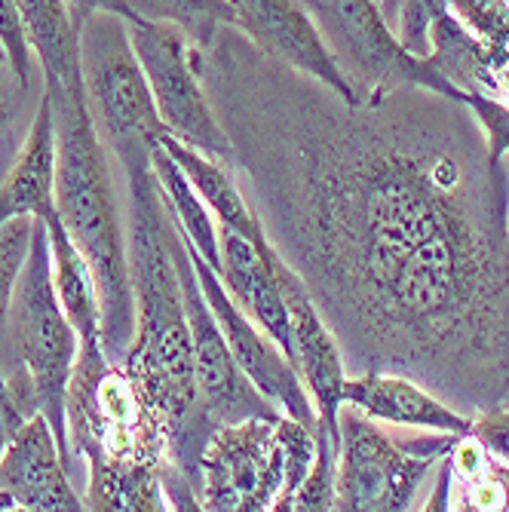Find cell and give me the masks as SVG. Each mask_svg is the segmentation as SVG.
Returning <instances> with one entry per match:
<instances>
[{
	"label": "cell",
	"instance_id": "1",
	"mask_svg": "<svg viewBox=\"0 0 509 512\" xmlns=\"http://www.w3.org/2000/svg\"><path fill=\"white\" fill-rule=\"evenodd\" d=\"M200 53L246 200L344 359L500 405L509 184L470 108L421 86L347 105L316 80L276 83L215 46Z\"/></svg>",
	"mask_w": 509,
	"mask_h": 512
},
{
	"label": "cell",
	"instance_id": "2",
	"mask_svg": "<svg viewBox=\"0 0 509 512\" xmlns=\"http://www.w3.org/2000/svg\"><path fill=\"white\" fill-rule=\"evenodd\" d=\"M120 163L129 188V279L135 301V332L123 365L163 414L172 448V436L197 405L191 322L172 252V218L160 197L151 154Z\"/></svg>",
	"mask_w": 509,
	"mask_h": 512
},
{
	"label": "cell",
	"instance_id": "3",
	"mask_svg": "<svg viewBox=\"0 0 509 512\" xmlns=\"http://www.w3.org/2000/svg\"><path fill=\"white\" fill-rule=\"evenodd\" d=\"M46 96L53 102L59 135L56 209L68 237L96 276L102 304V350L111 362H123L135 332V301L129 279V243L117 215L105 145L86 105L83 86L46 92Z\"/></svg>",
	"mask_w": 509,
	"mask_h": 512
},
{
	"label": "cell",
	"instance_id": "4",
	"mask_svg": "<svg viewBox=\"0 0 509 512\" xmlns=\"http://www.w3.org/2000/svg\"><path fill=\"white\" fill-rule=\"evenodd\" d=\"M4 332H10V353L16 359V365L4 371L10 396L28 417L37 411L46 414L71 473L74 457L68 445V381L77 362L80 338L53 286V252L43 218H34L28 258L19 273Z\"/></svg>",
	"mask_w": 509,
	"mask_h": 512
},
{
	"label": "cell",
	"instance_id": "5",
	"mask_svg": "<svg viewBox=\"0 0 509 512\" xmlns=\"http://www.w3.org/2000/svg\"><path fill=\"white\" fill-rule=\"evenodd\" d=\"M68 445L86 463H148L163 476L175 467L169 427L123 362L102 341H80L68 381Z\"/></svg>",
	"mask_w": 509,
	"mask_h": 512
},
{
	"label": "cell",
	"instance_id": "6",
	"mask_svg": "<svg viewBox=\"0 0 509 512\" xmlns=\"http://www.w3.org/2000/svg\"><path fill=\"white\" fill-rule=\"evenodd\" d=\"M301 4L316 22L335 65L353 86L359 105L408 86L430 89L454 102L467 99L430 65L427 56L405 50L378 0H301Z\"/></svg>",
	"mask_w": 509,
	"mask_h": 512
},
{
	"label": "cell",
	"instance_id": "7",
	"mask_svg": "<svg viewBox=\"0 0 509 512\" xmlns=\"http://www.w3.org/2000/svg\"><path fill=\"white\" fill-rule=\"evenodd\" d=\"M80 62L86 105L99 135L108 138L120 160L148 154L166 126L157 114L142 62L132 50L126 19L111 13L92 16L80 31Z\"/></svg>",
	"mask_w": 509,
	"mask_h": 512
},
{
	"label": "cell",
	"instance_id": "8",
	"mask_svg": "<svg viewBox=\"0 0 509 512\" xmlns=\"http://www.w3.org/2000/svg\"><path fill=\"white\" fill-rule=\"evenodd\" d=\"M126 28L163 126L184 145L234 166V145L212 108V99L206 96L200 80V50L188 34L175 25L148 19L126 22Z\"/></svg>",
	"mask_w": 509,
	"mask_h": 512
},
{
	"label": "cell",
	"instance_id": "9",
	"mask_svg": "<svg viewBox=\"0 0 509 512\" xmlns=\"http://www.w3.org/2000/svg\"><path fill=\"white\" fill-rule=\"evenodd\" d=\"M338 479L335 509L344 512H405L414 506L424 479L445 454H424L387 433L378 421L350 405L338 414Z\"/></svg>",
	"mask_w": 509,
	"mask_h": 512
},
{
	"label": "cell",
	"instance_id": "10",
	"mask_svg": "<svg viewBox=\"0 0 509 512\" xmlns=\"http://www.w3.org/2000/svg\"><path fill=\"white\" fill-rule=\"evenodd\" d=\"M276 421L249 417V421L221 424L212 433L197 470L200 509H273L276 494L283 488V445L280 436H276Z\"/></svg>",
	"mask_w": 509,
	"mask_h": 512
},
{
	"label": "cell",
	"instance_id": "11",
	"mask_svg": "<svg viewBox=\"0 0 509 512\" xmlns=\"http://www.w3.org/2000/svg\"><path fill=\"white\" fill-rule=\"evenodd\" d=\"M181 237H184V230H181ZM184 246H188L191 264H194L197 279H200V289L206 295V304L212 307V313L218 319V329H221L224 341L230 344V353H234V359L246 371V378L283 414L295 417V421H301L307 427H316L313 399H310V393L298 375V368L292 365V359L234 298H230L227 286L221 283V276L188 243V237H184Z\"/></svg>",
	"mask_w": 509,
	"mask_h": 512
},
{
	"label": "cell",
	"instance_id": "12",
	"mask_svg": "<svg viewBox=\"0 0 509 512\" xmlns=\"http://www.w3.org/2000/svg\"><path fill=\"white\" fill-rule=\"evenodd\" d=\"M276 283L286 298L289 307V322H292V365L298 368V375L313 399L316 408V424H322L329 433H338V414L344 408V384H347V359L344 350L332 332V325L326 316L319 313L316 301L310 298L304 279L289 267V261L270 246L267 255Z\"/></svg>",
	"mask_w": 509,
	"mask_h": 512
},
{
	"label": "cell",
	"instance_id": "13",
	"mask_svg": "<svg viewBox=\"0 0 509 512\" xmlns=\"http://www.w3.org/2000/svg\"><path fill=\"white\" fill-rule=\"evenodd\" d=\"M234 7V28H240L267 59L329 86L347 105H359L353 86L335 65L326 40L301 0H234Z\"/></svg>",
	"mask_w": 509,
	"mask_h": 512
},
{
	"label": "cell",
	"instance_id": "14",
	"mask_svg": "<svg viewBox=\"0 0 509 512\" xmlns=\"http://www.w3.org/2000/svg\"><path fill=\"white\" fill-rule=\"evenodd\" d=\"M0 491L10 494L16 509L28 512H80L83 497L71 488L62 445L46 421L31 414L0 460Z\"/></svg>",
	"mask_w": 509,
	"mask_h": 512
},
{
	"label": "cell",
	"instance_id": "15",
	"mask_svg": "<svg viewBox=\"0 0 509 512\" xmlns=\"http://www.w3.org/2000/svg\"><path fill=\"white\" fill-rule=\"evenodd\" d=\"M344 405H353L378 424L470 436L473 417L439 399L430 387L399 371H359L344 384Z\"/></svg>",
	"mask_w": 509,
	"mask_h": 512
},
{
	"label": "cell",
	"instance_id": "16",
	"mask_svg": "<svg viewBox=\"0 0 509 512\" xmlns=\"http://www.w3.org/2000/svg\"><path fill=\"white\" fill-rule=\"evenodd\" d=\"M218 249H221V267L218 276L234 298L261 329L280 344V350L292 353V322L289 307L276 283L273 267L267 261L270 246L252 243L240 230L218 224Z\"/></svg>",
	"mask_w": 509,
	"mask_h": 512
},
{
	"label": "cell",
	"instance_id": "17",
	"mask_svg": "<svg viewBox=\"0 0 509 512\" xmlns=\"http://www.w3.org/2000/svg\"><path fill=\"white\" fill-rule=\"evenodd\" d=\"M56 178H59V135L53 102L43 92L37 105L34 123L19 148V157L10 175L0 184V224L31 215V218H53L56 209Z\"/></svg>",
	"mask_w": 509,
	"mask_h": 512
},
{
	"label": "cell",
	"instance_id": "18",
	"mask_svg": "<svg viewBox=\"0 0 509 512\" xmlns=\"http://www.w3.org/2000/svg\"><path fill=\"white\" fill-rule=\"evenodd\" d=\"M157 142L181 166V172L188 175L194 191L203 197V203L209 206V212L215 215L218 224L240 230V234H246L258 246H270L255 209L249 206V200L243 194V184H240L234 166H227V163H221V160H215V157H209L191 145H184L181 138H175L169 129H163L157 135Z\"/></svg>",
	"mask_w": 509,
	"mask_h": 512
},
{
	"label": "cell",
	"instance_id": "19",
	"mask_svg": "<svg viewBox=\"0 0 509 512\" xmlns=\"http://www.w3.org/2000/svg\"><path fill=\"white\" fill-rule=\"evenodd\" d=\"M31 50L43 71L46 92L80 89L83 62H80V34L71 25L65 0H16Z\"/></svg>",
	"mask_w": 509,
	"mask_h": 512
},
{
	"label": "cell",
	"instance_id": "20",
	"mask_svg": "<svg viewBox=\"0 0 509 512\" xmlns=\"http://www.w3.org/2000/svg\"><path fill=\"white\" fill-rule=\"evenodd\" d=\"M46 234H50L53 252V286L65 316L71 319L80 341H102V304L89 261L68 237L59 215L46 218Z\"/></svg>",
	"mask_w": 509,
	"mask_h": 512
},
{
	"label": "cell",
	"instance_id": "21",
	"mask_svg": "<svg viewBox=\"0 0 509 512\" xmlns=\"http://www.w3.org/2000/svg\"><path fill=\"white\" fill-rule=\"evenodd\" d=\"M430 65L464 96L470 92H500V71L494 68L485 46L460 25L448 10L430 28Z\"/></svg>",
	"mask_w": 509,
	"mask_h": 512
},
{
	"label": "cell",
	"instance_id": "22",
	"mask_svg": "<svg viewBox=\"0 0 509 512\" xmlns=\"http://www.w3.org/2000/svg\"><path fill=\"white\" fill-rule=\"evenodd\" d=\"M89 482L83 494L86 509L111 512H163L172 509L163 470L148 463H86Z\"/></svg>",
	"mask_w": 509,
	"mask_h": 512
},
{
	"label": "cell",
	"instance_id": "23",
	"mask_svg": "<svg viewBox=\"0 0 509 512\" xmlns=\"http://www.w3.org/2000/svg\"><path fill=\"white\" fill-rule=\"evenodd\" d=\"M148 154H151V166L157 172V184H160V197H163L166 212L178 221V227L184 230L188 243L218 273L221 249H218V221H215V215L209 212V206L194 191V184L188 181V175L181 172V166L166 154V148L157 142V138L151 142Z\"/></svg>",
	"mask_w": 509,
	"mask_h": 512
},
{
	"label": "cell",
	"instance_id": "24",
	"mask_svg": "<svg viewBox=\"0 0 509 512\" xmlns=\"http://www.w3.org/2000/svg\"><path fill=\"white\" fill-rule=\"evenodd\" d=\"M129 4L148 22L181 28L197 50H206L224 25H237L234 0H129Z\"/></svg>",
	"mask_w": 509,
	"mask_h": 512
},
{
	"label": "cell",
	"instance_id": "25",
	"mask_svg": "<svg viewBox=\"0 0 509 512\" xmlns=\"http://www.w3.org/2000/svg\"><path fill=\"white\" fill-rule=\"evenodd\" d=\"M448 13L485 46L500 71L509 53V7L503 0H448Z\"/></svg>",
	"mask_w": 509,
	"mask_h": 512
},
{
	"label": "cell",
	"instance_id": "26",
	"mask_svg": "<svg viewBox=\"0 0 509 512\" xmlns=\"http://www.w3.org/2000/svg\"><path fill=\"white\" fill-rule=\"evenodd\" d=\"M338 445L341 439L316 424V457L292 500L295 512H329L335 509V479H338Z\"/></svg>",
	"mask_w": 509,
	"mask_h": 512
},
{
	"label": "cell",
	"instance_id": "27",
	"mask_svg": "<svg viewBox=\"0 0 509 512\" xmlns=\"http://www.w3.org/2000/svg\"><path fill=\"white\" fill-rule=\"evenodd\" d=\"M276 436H280V445H283V488L276 494L273 509L289 512L292 500L310 470V463L316 457V427H307L289 414H280V421H276Z\"/></svg>",
	"mask_w": 509,
	"mask_h": 512
},
{
	"label": "cell",
	"instance_id": "28",
	"mask_svg": "<svg viewBox=\"0 0 509 512\" xmlns=\"http://www.w3.org/2000/svg\"><path fill=\"white\" fill-rule=\"evenodd\" d=\"M31 234H34L31 215H19V218H10V221L0 224V335H4V329H7L13 292L19 283L22 264L28 258Z\"/></svg>",
	"mask_w": 509,
	"mask_h": 512
},
{
	"label": "cell",
	"instance_id": "29",
	"mask_svg": "<svg viewBox=\"0 0 509 512\" xmlns=\"http://www.w3.org/2000/svg\"><path fill=\"white\" fill-rule=\"evenodd\" d=\"M448 10V0H396V34L414 56L430 53V28Z\"/></svg>",
	"mask_w": 509,
	"mask_h": 512
},
{
	"label": "cell",
	"instance_id": "30",
	"mask_svg": "<svg viewBox=\"0 0 509 512\" xmlns=\"http://www.w3.org/2000/svg\"><path fill=\"white\" fill-rule=\"evenodd\" d=\"M464 105L482 129L488 160L503 163L509 157V105L500 102L497 96H488V92H470Z\"/></svg>",
	"mask_w": 509,
	"mask_h": 512
},
{
	"label": "cell",
	"instance_id": "31",
	"mask_svg": "<svg viewBox=\"0 0 509 512\" xmlns=\"http://www.w3.org/2000/svg\"><path fill=\"white\" fill-rule=\"evenodd\" d=\"M0 50H4V59L10 65V71L16 74V80L22 83V89L31 86V43L25 34V22L19 13L16 0H0Z\"/></svg>",
	"mask_w": 509,
	"mask_h": 512
},
{
	"label": "cell",
	"instance_id": "32",
	"mask_svg": "<svg viewBox=\"0 0 509 512\" xmlns=\"http://www.w3.org/2000/svg\"><path fill=\"white\" fill-rule=\"evenodd\" d=\"M470 436H476L494 460L509 463V405L500 402L479 411V417H473Z\"/></svg>",
	"mask_w": 509,
	"mask_h": 512
},
{
	"label": "cell",
	"instance_id": "33",
	"mask_svg": "<svg viewBox=\"0 0 509 512\" xmlns=\"http://www.w3.org/2000/svg\"><path fill=\"white\" fill-rule=\"evenodd\" d=\"M68 7V16H71V25L77 28V34L83 31V25L96 16V13H111V16H120L126 22H138L142 16H138L132 10L129 0H65Z\"/></svg>",
	"mask_w": 509,
	"mask_h": 512
},
{
	"label": "cell",
	"instance_id": "34",
	"mask_svg": "<svg viewBox=\"0 0 509 512\" xmlns=\"http://www.w3.org/2000/svg\"><path fill=\"white\" fill-rule=\"evenodd\" d=\"M19 92H25L22 83L16 80L10 65L0 59V138L13 126V117L19 111Z\"/></svg>",
	"mask_w": 509,
	"mask_h": 512
},
{
	"label": "cell",
	"instance_id": "35",
	"mask_svg": "<svg viewBox=\"0 0 509 512\" xmlns=\"http://www.w3.org/2000/svg\"><path fill=\"white\" fill-rule=\"evenodd\" d=\"M497 96H503V102L509 105V65L500 68V92H497Z\"/></svg>",
	"mask_w": 509,
	"mask_h": 512
},
{
	"label": "cell",
	"instance_id": "36",
	"mask_svg": "<svg viewBox=\"0 0 509 512\" xmlns=\"http://www.w3.org/2000/svg\"><path fill=\"white\" fill-rule=\"evenodd\" d=\"M503 169H506V184H509V157L503 160ZM506 255H509V206H506Z\"/></svg>",
	"mask_w": 509,
	"mask_h": 512
},
{
	"label": "cell",
	"instance_id": "37",
	"mask_svg": "<svg viewBox=\"0 0 509 512\" xmlns=\"http://www.w3.org/2000/svg\"><path fill=\"white\" fill-rule=\"evenodd\" d=\"M381 10L387 13V19H396V0H381Z\"/></svg>",
	"mask_w": 509,
	"mask_h": 512
},
{
	"label": "cell",
	"instance_id": "38",
	"mask_svg": "<svg viewBox=\"0 0 509 512\" xmlns=\"http://www.w3.org/2000/svg\"><path fill=\"white\" fill-rule=\"evenodd\" d=\"M0 59H4V50H0ZM4 62H7V59H4Z\"/></svg>",
	"mask_w": 509,
	"mask_h": 512
},
{
	"label": "cell",
	"instance_id": "39",
	"mask_svg": "<svg viewBox=\"0 0 509 512\" xmlns=\"http://www.w3.org/2000/svg\"><path fill=\"white\" fill-rule=\"evenodd\" d=\"M503 4H506V7H509V0H503Z\"/></svg>",
	"mask_w": 509,
	"mask_h": 512
}]
</instances>
